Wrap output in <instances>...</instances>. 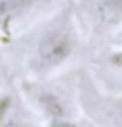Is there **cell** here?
I'll use <instances>...</instances> for the list:
<instances>
[{"instance_id": "cell-1", "label": "cell", "mask_w": 122, "mask_h": 127, "mask_svg": "<svg viewBox=\"0 0 122 127\" xmlns=\"http://www.w3.org/2000/svg\"><path fill=\"white\" fill-rule=\"evenodd\" d=\"M81 39L71 6L57 10L37 31L27 55V70L33 78H49L63 70L79 51Z\"/></svg>"}, {"instance_id": "cell-2", "label": "cell", "mask_w": 122, "mask_h": 127, "mask_svg": "<svg viewBox=\"0 0 122 127\" xmlns=\"http://www.w3.org/2000/svg\"><path fill=\"white\" fill-rule=\"evenodd\" d=\"M77 102L92 127H122V92L98 86L94 76L81 74Z\"/></svg>"}, {"instance_id": "cell-3", "label": "cell", "mask_w": 122, "mask_h": 127, "mask_svg": "<svg viewBox=\"0 0 122 127\" xmlns=\"http://www.w3.org/2000/svg\"><path fill=\"white\" fill-rule=\"evenodd\" d=\"M20 92L43 123L75 115V109H73V102L69 100V96L57 86L49 84L47 78L31 76L29 80L20 84Z\"/></svg>"}, {"instance_id": "cell-4", "label": "cell", "mask_w": 122, "mask_h": 127, "mask_svg": "<svg viewBox=\"0 0 122 127\" xmlns=\"http://www.w3.org/2000/svg\"><path fill=\"white\" fill-rule=\"evenodd\" d=\"M0 127H39V115L20 90L0 92Z\"/></svg>"}, {"instance_id": "cell-5", "label": "cell", "mask_w": 122, "mask_h": 127, "mask_svg": "<svg viewBox=\"0 0 122 127\" xmlns=\"http://www.w3.org/2000/svg\"><path fill=\"white\" fill-rule=\"evenodd\" d=\"M81 8L96 33L122 29V0H84Z\"/></svg>"}, {"instance_id": "cell-6", "label": "cell", "mask_w": 122, "mask_h": 127, "mask_svg": "<svg viewBox=\"0 0 122 127\" xmlns=\"http://www.w3.org/2000/svg\"><path fill=\"white\" fill-rule=\"evenodd\" d=\"M41 2L43 0H0V35H10Z\"/></svg>"}, {"instance_id": "cell-7", "label": "cell", "mask_w": 122, "mask_h": 127, "mask_svg": "<svg viewBox=\"0 0 122 127\" xmlns=\"http://www.w3.org/2000/svg\"><path fill=\"white\" fill-rule=\"evenodd\" d=\"M98 60H100V64H98L100 66V72L112 76L110 90L122 92V45L104 51Z\"/></svg>"}, {"instance_id": "cell-8", "label": "cell", "mask_w": 122, "mask_h": 127, "mask_svg": "<svg viewBox=\"0 0 122 127\" xmlns=\"http://www.w3.org/2000/svg\"><path fill=\"white\" fill-rule=\"evenodd\" d=\"M45 127H86L84 123L73 117H61V119H53V121H47Z\"/></svg>"}, {"instance_id": "cell-9", "label": "cell", "mask_w": 122, "mask_h": 127, "mask_svg": "<svg viewBox=\"0 0 122 127\" xmlns=\"http://www.w3.org/2000/svg\"><path fill=\"white\" fill-rule=\"evenodd\" d=\"M118 39H120V43H122V29H120V33H118Z\"/></svg>"}]
</instances>
